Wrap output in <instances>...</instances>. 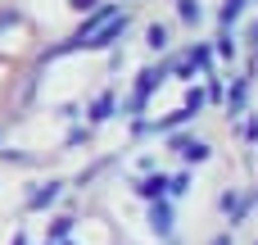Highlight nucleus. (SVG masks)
I'll list each match as a JSON object with an SVG mask.
<instances>
[{"instance_id": "obj_5", "label": "nucleus", "mask_w": 258, "mask_h": 245, "mask_svg": "<svg viewBox=\"0 0 258 245\" xmlns=\"http://www.w3.org/2000/svg\"><path fill=\"white\" fill-rule=\"evenodd\" d=\"M172 150H177L181 159H190V164L209 159V145H204V141H195V136H172Z\"/></svg>"}, {"instance_id": "obj_2", "label": "nucleus", "mask_w": 258, "mask_h": 245, "mask_svg": "<svg viewBox=\"0 0 258 245\" xmlns=\"http://www.w3.org/2000/svg\"><path fill=\"white\" fill-rule=\"evenodd\" d=\"M150 227H154V236H163V241L172 236V205H168V200H154V205H150Z\"/></svg>"}, {"instance_id": "obj_9", "label": "nucleus", "mask_w": 258, "mask_h": 245, "mask_svg": "<svg viewBox=\"0 0 258 245\" xmlns=\"http://www.w3.org/2000/svg\"><path fill=\"white\" fill-rule=\"evenodd\" d=\"M177 14H181V23H200V5L195 0H177Z\"/></svg>"}, {"instance_id": "obj_16", "label": "nucleus", "mask_w": 258, "mask_h": 245, "mask_svg": "<svg viewBox=\"0 0 258 245\" xmlns=\"http://www.w3.org/2000/svg\"><path fill=\"white\" fill-rule=\"evenodd\" d=\"M213 245H231V241H227V236H218V241H213Z\"/></svg>"}, {"instance_id": "obj_15", "label": "nucleus", "mask_w": 258, "mask_h": 245, "mask_svg": "<svg viewBox=\"0 0 258 245\" xmlns=\"http://www.w3.org/2000/svg\"><path fill=\"white\" fill-rule=\"evenodd\" d=\"M14 245H27V236H14Z\"/></svg>"}, {"instance_id": "obj_8", "label": "nucleus", "mask_w": 258, "mask_h": 245, "mask_svg": "<svg viewBox=\"0 0 258 245\" xmlns=\"http://www.w3.org/2000/svg\"><path fill=\"white\" fill-rule=\"evenodd\" d=\"M240 9H245V0H227V5H222V14H218V18H222V27H231V23L240 18Z\"/></svg>"}, {"instance_id": "obj_1", "label": "nucleus", "mask_w": 258, "mask_h": 245, "mask_svg": "<svg viewBox=\"0 0 258 245\" xmlns=\"http://www.w3.org/2000/svg\"><path fill=\"white\" fill-rule=\"evenodd\" d=\"M163 77H168V68H145V73H141V82H136V91H132V100H127V114H141V109H145V100H150V91H159V86H163Z\"/></svg>"}, {"instance_id": "obj_7", "label": "nucleus", "mask_w": 258, "mask_h": 245, "mask_svg": "<svg viewBox=\"0 0 258 245\" xmlns=\"http://www.w3.org/2000/svg\"><path fill=\"white\" fill-rule=\"evenodd\" d=\"M109 114H113V95H100V100L91 105V118H95V123H104Z\"/></svg>"}, {"instance_id": "obj_6", "label": "nucleus", "mask_w": 258, "mask_h": 245, "mask_svg": "<svg viewBox=\"0 0 258 245\" xmlns=\"http://www.w3.org/2000/svg\"><path fill=\"white\" fill-rule=\"evenodd\" d=\"M54 200H59V182H45L41 191H32L27 209H45V205H54Z\"/></svg>"}, {"instance_id": "obj_10", "label": "nucleus", "mask_w": 258, "mask_h": 245, "mask_svg": "<svg viewBox=\"0 0 258 245\" xmlns=\"http://www.w3.org/2000/svg\"><path fill=\"white\" fill-rule=\"evenodd\" d=\"M145 41H150V50H163V45H168V32H163V27L154 23V27L145 32Z\"/></svg>"}, {"instance_id": "obj_4", "label": "nucleus", "mask_w": 258, "mask_h": 245, "mask_svg": "<svg viewBox=\"0 0 258 245\" xmlns=\"http://www.w3.org/2000/svg\"><path fill=\"white\" fill-rule=\"evenodd\" d=\"M136 195H141V200H163V195H172V182L159 177V173H154V177H141V182H136Z\"/></svg>"}, {"instance_id": "obj_12", "label": "nucleus", "mask_w": 258, "mask_h": 245, "mask_svg": "<svg viewBox=\"0 0 258 245\" xmlns=\"http://www.w3.org/2000/svg\"><path fill=\"white\" fill-rule=\"evenodd\" d=\"M190 191V173H181V177H172V195H186Z\"/></svg>"}, {"instance_id": "obj_13", "label": "nucleus", "mask_w": 258, "mask_h": 245, "mask_svg": "<svg viewBox=\"0 0 258 245\" xmlns=\"http://www.w3.org/2000/svg\"><path fill=\"white\" fill-rule=\"evenodd\" d=\"M200 105H204V91H190V95H186V109H190V114H200Z\"/></svg>"}, {"instance_id": "obj_3", "label": "nucleus", "mask_w": 258, "mask_h": 245, "mask_svg": "<svg viewBox=\"0 0 258 245\" xmlns=\"http://www.w3.org/2000/svg\"><path fill=\"white\" fill-rule=\"evenodd\" d=\"M122 27H127V14H118V18L109 23V27H100V32H95V36H91L86 45H91V50H109V45H113V41L122 36Z\"/></svg>"}, {"instance_id": "obj_11", "label": "nucleus", "mask_w": 258, "mask_h": 245, "mask_svg": "<svg viewBox=\"0 0 258 245\" xmlns=\"http://www.w3.org/2000/svg\"><path fill=\"white\" fill-rule=\"evenodd\" d=\"M68 232H73V218H54V227H50V236H54V241H63Z\"/></svg>"}, {"instance_id": "obj_14", "label": "nucleus", "mask_w": 258, "mask_h": 245, "mask_svg": "<svg viewBox=\"0 0 258 245\" xmlns=\"http://www.w3.org/2000/svg\"><path fill=\"white\" fill-rule=\"evenodd\" d=\"M73 9L82 14V9H95V0H73Z\"/></svg>"}]
</instances>
